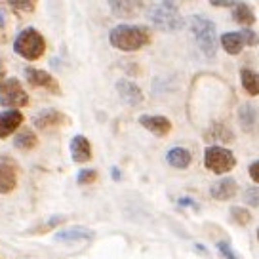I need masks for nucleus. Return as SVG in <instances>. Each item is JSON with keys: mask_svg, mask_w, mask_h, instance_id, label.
I'll return each mask as SVG.
<instances>
[{"mask_svg": "<svg viewBox=\"0 0 259 259\" xmlns=\"http://www.w3.org/2000/svg\"><path fill=\"white\" fill-rule=\"evenodd\" d=\"M257 238H259V231H257Z\"/></svg>", "mask_w": 259, "mask_h": 259, "instance_id": "c9c22d12", "label": "nucleus"}, {"mask_svg": "<svg viewBox=\"0 0 259 259\" xmlns=\"http://www.w3.org/2000/svg\"><path fill=\"white\" fill-rule=\"evenodd\" d=\"M189 25H191V32H193L200 52L208 59H213L218 54V29H215V23L208 17L200 16V14H194V16H191Z\"/></svg>", "mask_w": 259, "mask_h": 259, "instance_id": "7ed1b4c3", "label": "nucleus"}, {"mask_svg": "<svg viewBox=\"0 0 259 259\" xmlns=\"http://www.w3.org/2000/svg\"><path fill=\"white\" fill-rule=\"evenodd\" d=\"M147 19L164 32H178L185 27V19L179 14L178 4L174 2H158V4H151L147 8Z\"/></svg>", "mask_w": 259, "mask_h": 259, "instance_id": "f03ea898", "label": "nucleus"}, {"mask_svg": "<svg viewBox=\"0 0 259 259\" xmlns=\"http://www.w3.org/2000/svg\"><path fill=\"white\" fill-rule=\"evenodd\" d=\"M114 16L118 17H132L138 10H141V2H130V0H118V2H111L109 4Z\"/></svg>", "mask_w": 259, "mask_h": 259, "instance_id": "6ab92c4d", "label": "nucleus"}, {"mask_svg": "<svg viewBox=\"0 0 259 259\" xmlns=\"http://www.w3.org/2000/svg\"><path fill=\"white\" fill-rule=\"evenodd\" d=\"M10 8L14 10V12H34V8H36V4L34 2H14V4H10Z\"/></svg>", "mask_w": 259, "mask_h": 259, "instance_id": "c756f323", "label": "nucleus"}, {"mask_svg": "<svg viewBox=\"0 0 259 259\" xmlns=\"http://www.w3.org/2000/svg\"><path fill=\"white\" fill-rule=\"evenodd\" d=\"M94 231H90L86 227H73V229H63L59 231L54 238L57 242H88L94 240Z\"/></svg>", "mask_w": 259, "mask_h": 259, "instance_id": "4468645a", "label": "nucleus"}, {"mask_svg": "<svg viewBox=\"0 0 259 259\" xmlns=\"http://www.w3.org/2000/svg\"><path fill=\"white\" fill-rule=\"evenodd\" d=\"M23 114L19 111H4L0 113V139H6L12 136L21 124H23Z\"/></svg>", "mask_w": 259, "mask_h": 259, "instance_id": "f8f14e48", "label": "nucleus"}, {"mask_svg": "<svg viewBox=\"0 0 259 259\" xmlns=\"http://www.w3.org/2000/svg\"><path fill=\"white\" fill-rule=\"evenodd\" d=\"M4 74H6V71L2 69V71H0V88H2V84H4Z\"/></svg>", "mask_w": 259, "mask_h": 259, "instance_id": "473e14b6", "label": "nucleus"}, {"mask_svg": "<svg viewBox=\"0 0 259 259\" xmlns=\"http://www.w3.org/2000/svg\"><path fill=\"white\" fill-rule=\"evenodd\" d=\"M25 78H27L29 86H32V88H44L48 90V92H52V94H59V82L50 73L42 71V69L27 67L25 69Z\"/></svg>", "mask_w": 259, "mask_h": 259, "instance_id": "0eeeda50", "label": "nucleus"}, {"mask_svg": "<svg viewBox=\"0 0 259 259\" xmlns=\"http://www.w3.org/2000/svg\"><path fill=\"white\" fill-rule=\"evenodd\" d=\"M17 187V170L10 160L0 162V194L12 193Z\"/></svg>", "mask_w": 259, "mask_h": 259, "instance_id": "ddd939ff", "label": "nucleus"}, {"mask_svg": "<svg viewBox=\"0 0 259 259\" xmlns=\"http://www.w3.org/2000/svg\"><path fill=\"white\" fill-rule=\"evenodd\" d=\"M248 174H250L251 181H255V183H259V160L251 162V164H250V170H248Z\"/></svg>", "mask_w": 259, "mask_h": 259, "instance_id": "7c9ffc66", "label": "nucleus"}, {"mask_svg": "<svg viewBox=\"0 0 259 259\" xmlns=\"http://www.w3.org/2000/svg\"><path fill=\"white\" fill-rule=\"evenodd\" d=\"M8 27H10V16L6 6L0 4V42H6L8 36Z\"/></svg>", "mask_w": 259, "mask_h": 259, "instance_id": "393cba45", "label": "nucleus"}, {"mask_svg": "<svg viewBox=\"0 0 259 259\" xmlns=\"http://www.w3.org/2000/svg\"><path fill=\"white\" fill-rule=\"evenodd\" d=\"M208 139H211V141H233L235 138H233V132H229V128H225L223 124H215L208 132Z\"/></svg>", "mask_w": 259, "mask_h": 259, "instance_id": "5701e85b", "label": "nucleus"}, {"mask_svg": "<svg viewBox=\"0 0 259 259\" xmlns=\"http://www.w3.org/2000/svg\"><path fill=\"white\" fill-rule=\"evenodd\" d=\"M14 145L17 149H21V151H31V149H34V147L38 145V139H36V136L32 134L31 130H23V132H19L16 136Z\"/></svg>", "mask_w": 259, "mask_h": 259, "instance_id": "412c9836", "label": "nucleus"}, {"mask_svg": "<svg viewBox=\"0 0 259 259\" xmlns=\"http://www.w3.org/2000/svg\"><path fill=\"white\" fill-rule=\"evenodd\" d=\"M139 124L145 130H149L151 134H154L156 138H164L171 132V122L166 116L160 114H141L139 116Z\"/></svg>", "mask_w": 259, "mask_h": 259, "instance_id": "6e6552de", "label": "nucleus"}, {"mask_svg": "<svg viewBox=\"0 0 259 259\" xmlns=\"http://www.w3.org/2000/svg\"><path fill=\"white\" fill-rule=\"evenodd\" d=\"M2 69H4V65H2V59H0V71H2Z\"/></svg>", "mask_w": 259, "mask_h": 259, "instance_id": "f704fd0d", "label": "nucleus"}, {"mask_svg": "<svg viewBox=\"0 0 259 259\" xmlns=\"http://www.w3.org/2000/svg\"><path fill=\"white\" fill-rule=\"evenodd\" d=\"M96 179H97V171L92 170V168H84V170H80L78 176H76L78 185H90V183H94Z\"/></svg>", "mask_w": 259, "mask_h": 259, "instance_id": "a878e982", "label": "nucleus"}, {"mask_svg": "<svg viewBox=\"0 0 259 259\" xmlns=\"http://www.w3.org/2000/svg\"><path fill=\"white\" fill-rule=\"evenodd\" d=\"M236 193H238V187H236V181L233 178L219 179V181H215V183L210 187L211 198H215L219 202H225V200L235 198Z\"/></svg>", "mask_w": 259, "mask_h": 259, "instance_id": "9b49d317", "label": "nucleus"}, {"mask_svg": "<svg viewBox=\"0 0 259 259\" xmlns=\"http://www.w3.org/2000/svg\"><path fill=\"white\" fill-rule=\"evenodd\" d=\"M235 164H236L235 154L231 153L229 149H225V147L211 145L204 151V166H206L211 174L223 176V174L233 170Z\"/></svg>", "mask_w": 259, "mask_h": 259, "instance_id": "39448f33", "label": "nucleus"}, {"mask_svg": "<svg viewBox=\"0 0 259 259\" xmlns=\"http://www.w3.org/2000/svg\"><path fill=\"white\" fill-rule=\"evenodd\" d=\"M240 122H242V128L246 132H251V130L255 128V120H257V113H255V109L251 105H244L240 109Z\"/></svg>", "mask_w": 259, "mask_h": 259, "instance_id": "4be33fe9", "label": "nucleus"}, {"mask_svg": "<svg viewBox=\"0 0 259 259\" xmlns=\"http://www.w3.org/2000/svg\"><path fill=\"white\" fill-rule=\"evenodd\" d=\"M233 19H235L236 23L250 27V25L255 23V14L251 12V8L248 6V4H235V10H233Z\"/></svg>", "mask_w": 259, "mask_h": 259, "instance_id": "aec40b11", "label": "nucleus"}, {"mask_svg": "<svg viewBox=\"0 0 259 259\" xmlns=\"http://www.w3.org/2000/svg\"><path fill=\"white\" fill-rule=\"evenodd\" d=\"M14 50L16 54H19L21 57L29 59V61H34V59H40L46 52V40L40 32L36 29H23V31L17 34L16 42H14Z\"/></svg>", "mask_w": 259, "mask_h": 259, "instance_id": "20e7f679", "label": "nucleus"}, {"mask_svg": "<svg viewBox=\"0 0 259 259\" xmlns=\"http://www.w3.org/2000/svg\"><path fill=\"white\" fill-rule=\"evenodd\" d=\"M221 46H223V50H225L227 54L238 56L244 48V42L238 32H227V34L221 36Z\"/></svg>", "mask_w": 259, "mask_h": 259, "instance_id": "f3484780", "label": "nucleus"}, {"mask_svg": "<svg viewBox=\"0 0 259 259\" xmlns=\"http://www.w3.org/2000/svg\"><path fill=\"white\" fill-rule=\"evenodd\" d=\"M0 105L8 107V111H17L19 107L29 105V96L17 78L4 80L0 88Z\"/></svg>", "mask_w": 259, "mask_h": 259, "instance_id": "423d86ee", "label": "nucleus"}, {"mask_svg": "<svg viewBox=\"0 0 259 259\" xmlns=\"http://www.w3.org/2000/svg\"><path fill=\"white\" fill-rule=\"evenodd\" d=\"M113 178H114V179H118V178H120V171L116 170V168H113Z\"/></svg>", "mask_w": 259, "mask_h": 259, "instance_id": "72a5a7b5", "label": "nucleus"}, {"mask_svg": "<svg viewBox=\"0 0 259 259\" xmlns=\"http://www.w3.org/2000/svg\"><path fill=\"white\" fill-rule=\"evenodd\" d=\"M244 202L248 204V206L259 208V185L246 189V193H244Z\"/></svg>", "mask_w": 259, "mask_h": 259, "instance_id": "bb28decb", "label": "nucleus"}, {"mask_svg": "<svg viewBox=\"0 0 259 259\" xmlns=\"http://www.w3.org/2000/svg\"><path fill=\"white\" fill-rule=\"evenodd\" d=\"M218 251L221 253V257H223V259H238V255H236L235 250L231 248V244L227 242V240H221V242H218Z\"/></svg>", "mask_w": 259, "mask_h": 259, "instance_id": "cd10ccee", "label": "nucleus"}, {"mask_svg": "<svg viewBox=\"0 0 259 259\" xmlns=\"http://www.w3.org/2000/svg\"><path fill=\"white\" fill-rule=\"evenodd\" d=\"M238 34H240V38H242V42L246 44V46H251V48H253V46H257L259 44L257 34H255L253 31H250V29H244V31H240Z\"/></svg>", "mask_w": 259, "mask_h": 259, "instance_id": "c85d7f7f", "label": "nucleus"}, {"mask_svg": "<svg viewBox=\"0 0 259 259\" xmlns=\"http://www.w3.org/2000/svg\"><path fill=\"white\" fill-rule=\"evenodd\" d=\"M179 206H191V208H194V210H198V204L194 202V200H191V198H179Z\"/></svg>", "mask_w": 259, "mask_h": 259, "instance_id": "2f4dec72", "label": "nucleus"}, {"mask_svg": "<svg viewBox=\"0 0 259 259\" xmlns=\"http://www.w3.org/2000/svg\"><path fill=\"white\" fill-rule=\"evenodd\" d=\"M32 122H34V128L50 130L56 128V126H61V124H67L69 116H65L63 113H59L56 109H44V111L34 114V120Z\"/></svg>", "mask_w": 259, "mask_h": 259, "instance_id": "9d476101", "label": "nucleus"}, {"mask_svg": "<svg viewBox=\"0 0 259 259\" xmlns=\"http://www.w3.org/2000/svg\"><path fill=\"white\" fill-rule=\"evenodd\" d=\"M71 158L76 164H84L92 158V145L84 136H74L71 141Z\"/></svg>", "mask_w": 259, "mask_h": 259, "instance_id": "2eb2a0df", "label": "nucleus"}, {"mask_svg": "<svg viewBox=\"0 0 259 259\" xmlns=\"http://www.w3.org/2000/svg\"><path fill=\"white\" fill-rule=\"evenodd\" d=\"M240 82L242 88L250 94V96H259V74L251 69H242L240 71Z\"/></svg>", "mask_w": 259, "mask_h": 259, "instance_id": "a211bd4d", "label": "nucleus"}, {"mask_svg": "<svg viewBox=\"0 0 259 259\" xmlns=\"http://www.w3.org/2000/svg\"><path fill=\"white\" fill-rule=\"evenodd\" d=\"M109 40L113 48L120 52H138L151 42V31L143 25H116L109 34Z\"/></svg>", "mask_w": 259, "mask_h": 259, "instance_id": "f257e3e1", "label": "nucleus"}, {"mask_svg": "<svg viewBox=\"0 0 259 259\" xmlns=\"http://www.w3.org/2000/svg\"><path fill=\"white\" fill-rule=\"evenodd\" d=\"M191 160H193V154L185 147H174V149H170L166 153V162L170 164L171 168H176V170H185V168H189Z\"/></svg>", "mask_w": 259, "mask_h": 259, "instance_id": "dca6fc26", "label": "nucleus"}, {"mask_svg": "<svg viewBox=\"0 0 259 259\" xmlns=\"http://www.w3.org/2000/svg\"><path fill=\"white\" fill-rule=\"evenodd\" d=\"M231 218L235 219V223L246 227L251 221V213L246 208H240V206H233L231 208Z\"/></svg>", "mask_w": 259, "mask_h": 259, "instance_id": "b1692460", "label": "nucleus"}, {"mask_svg": "<svg viewBox=\"0 0 259 259\" xmlns=\"http://www.w3.org/2000/svg\"><path fill=\"white\" fill-rule=\"evenodd\" d=\"M116 92H118L122 101L128 103V105L136 107L143 103V92H141V88H139L136 82L122 78V80L116 82Z\"/></svg>", "mask_w": 259, "mask_h": 259, "instance_id": "1a4fd4ad", "label": "nucleus"}]
</instances>
